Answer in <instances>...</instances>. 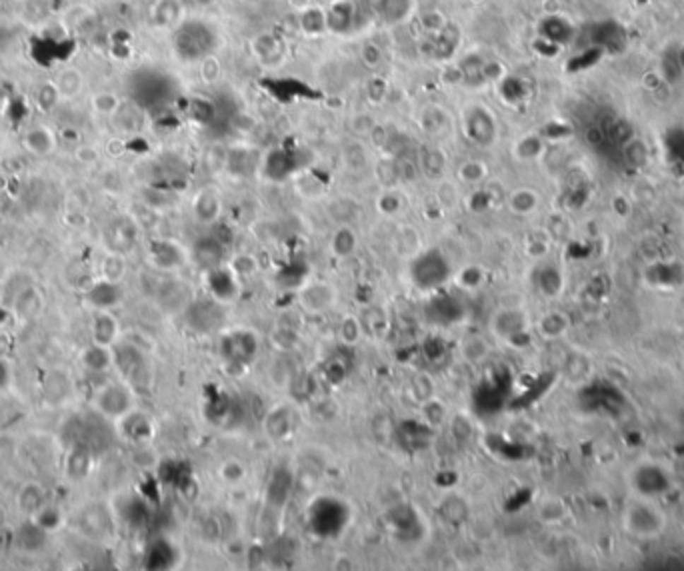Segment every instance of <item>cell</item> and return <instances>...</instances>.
I'll return each mask as SVG.
<instances>
[{
  "mask_svg": "<svg viewBox=\"0 0 684 571\" xmlns=\"http://www.w3.org/2000/svg\"><path fill=\"white\" fill-rule=\"evenodd\" d=\"M460 42H462V32L456 23H447L437 35L426 36V54L438 62H450L452 56L456 54Z\"/></svg>",
  "mask_w": 684,
  "mask_h": 571,
  "instance_id": "7",
  "label": "cell"
},
{
  "mask_svg": "<svg viewBox=\"0 0 684 571\" xmlns=\"http://www.w3.org/2000/svg\"><path fill=\"white\" fill-rule=\"evenodd\" d=\"M464 134L466 138L480 146V148H488L493 146L496 140V118L493 116V112L480 104H472L464 110Z\"/></svg>",
  "mask_w": 684,
  "mask_h": 571,
  "instance_id": "5",
  "label": "cell"
},
{
  "mask_svg": "<svg viewBox=\"0 0 684 571\" xmlns=\"http://www.w3.org/2000/svg\"><path fill=\"white\" fill-rule=\"evenodd\" d=\"M30 519H35L36 524L40 525L47 534H54V531H59L60 529V525L64 524V513L60 512L59 507L57 505H45L40 512L36 513L35 517H30Z\"/></svg>",
  "mask_w": 684,
  "mask_h": 571,
  "instance_id": "39",
  "label": "cell"
},
{
  "mask_svg": "<svg viewBox=\"0 0 684 571\" xmlns=\"http://www.w3.org/2000/svg\"><path fill=\"white\" fill-rule=\"evenodd\" d=\"M154 23L158 26H172L178 23L180 18V4L178 0H160L156 2L153 11Z\"/></svg>",
  "mask_w": 684,
  "mask_h": 571,
  "instance_id": "37",
  "label": "cell"
},
{
  "mask_svg": "<svg viewBox=\"0 0 684 571\" xmlns=\"http://www.w3.org/2000/svg\"><path fill=\"white\" fill-rule=\"evenodd\" d=\"M568 324L570 322H568L567 314H562V312H548V314H544L538 320L536 330H538V334L544 339H558L560 336L567 334Z\"/></svg>",
  "mask_w": 684,
  "mask_h": 571,
  "instance_id": "29",
  "label": "cell"
},
{
  "mask_svg": "<svg viewBox=\"0 0 684 571\" xmlns=\"http://www.w3.org/2000/svg\"><path fill=\"white\" fill-rule=\"evenodd\" d=\"M423 409H425L426 421L432 423V426H438L440 421L444 420V414H447L444 406L440 402H437V399H426L425 404H423Z\"/></svg>",
  "mask_w": 684,
  "mask_h": 571,
  "instance_id": "53",
  "label": "cell"
},
{
  "mask_svg": "<svg viewBox=\"0 0 684 571\" xmlns=\"http://www.w3.org/2000/svg\"><path fill=\"white\" fill-rule=\"evenodd\" d=\"M192 256L196 260V264H201L202 268L214 270L220 266L223 256H225V246L218 238L214 236H204L201 240H196V244L192 248Z\"/></svg>",
  "mask_w": 684,
  "mask_h": 571,
  "instance_id": "15",
  "label": "cell"
},
{
  "mask_svg": "<svg viewBox=\"0 0 684 571\" xmlns=\"http://www.w3.org/2000/svg\"><path fill=\"white\" fill-rule=\"evenodd\" d=\"M418 23H420V28H423V32H425L426 36H432V35H437L438 30H440L444 24L449 23V20L444 18V14H442L440 11L430 8V11H425L420 16H418Z\"/></svg>",
  "mask_w": 684,
  "mask_h": 571,
  "instance_id": "47",
  "label": "cell"
},
{
  "mask_svg": "<svg viewBox=\"0 0 684 571\" xmlns=\"http://www.w3.org/2000/svg\"><path fill=\"white\" fill-rule=\"evenodd\" d=\"M462 72V84L468 88H480L486 84L484 80V56L478 52H471L459 62Z\"/></svg>",
  "mask_w": 684,
  "mask_h": 571,
  "instance_id": "28",
  "label": "cell"
},
{
  "mask_svg": "<svg viewBox=\"0 0 684 571\" xmlns=\"http://www.w3.org/2000/svg\"><path fill=\"white\" fill-rule=\"evenodd\" d=\"M81 361L88 372L107 373L108 370L114 368V354H112V348L93 342L90 346H86L83 350Z\"/></svg>",
  "mask_w": 684,
  "mask_h": 571,
  "instance_id": "18",
  "label": "cell"
},
{
  "mask_svg": "<svg viewBox=\"0 0 684 571\" xmlns=\"http://www.w3.org/2000/svg\"><path fill=\"white\" fill-rule=\"evenodd\" d=\"M298 26L308 36L324 35L326 32V12L319 8V6H310L307 11L300 12Z\"/></svg>",
  "mask_w": 684,
  "mask_h": 571,
  "instance_id": "30",
  "label": "cell"
},
{
  "mask_svg": "<svg viewBox=\"0 0 684 571\" xmlns=\"http://www.w3.org/2000/svg\"><path fill=\"white\" fill-rule=\"evenodd\" d=\"M378 172V178H380V182L384 184V186H394V184H399V174H396V164H394V158L392 160H382V162L378 164V168H377Z\"/></svg>",
  "mask_w": 684,
  "mask_h": 571,
  "instance_id": "52",
  "label": "cell"
},
{
  "mask_svg": "<svg viewBox=\"0 0 684 571\" xmlns=\"http://www.w3.org/2000/svg\"><path fill=\"white\" fill-rule=\"evenodd\" d=\"M538 515L546 524H556L567 515V507L558 498H546L543 501V505H541V510H538Z\"/></svg>",
  "mask_w": 684,
  "mask_h": 571,
  "instance_id": "46",
  "label": "cell"
},
{
  "mask_svg": "<svg viewBox=\"0 0 684 571\" xmlns=\"http://www.w3.org/2000/svg\"><path fill=\"white\" fill-rule=\"evenodd\" d=\"M6 384H8V368H6L4 361L0 360V390Z\"/></svg>",
  "mask_w": 684,
  "mask_h": 571,
  "instance_id": "62",
  "label": "cell"
},
{
  "mask_svg": "<svg viewBox=\"0 0 684 571\" xmlns=\"http://www.w3.org/2000/svg\"><path fill=\"white\" fill-rule=\"evenodd\" d=\"M134 242H136V224L130 218L122 216V218H117V220L108 224L107 244L110 248V252L124 254L134 246Z\"/></svg>",
  "mask_w": 684,
  "mask_h": 571,
  "instance_id": "13",
  "label": "cell"
},
{
  "mask_svg": "<svg viewBox=\"0 0 684 571\" xmlns=\"http://www.w3.org/2000/svg\"><path fill=\"white\" fill-rule=\"evenodd\" d=\"M326 30L334 35H346L356 24V6L350 0H336L326 8Z\"/></svg>",
  "mask_w": 684,
  "mask_h": 571,
  "instance_id": "11",
  "label": "cell"
},
{
  "mask_svg": "<svg viewBox=\"0 0 684 571\" xmlns=\"http://www.w3.org/2000/svg\"><path fill=\"white\" fill-rule=\"evenodd\" d=\"M16 505L26 517H35L47 505V493L38 483H24L16 495Z\"/></svg>",
  "mask_w": 684,
  "mask_h": 571,
  "instance_id": "23",
  "label": "cell"
},
{
  "mask_svg": "<svg viewBox=\"0 0 684 571\" xmlns=\"http://www.w3.org/2000/svg\"><path fill=\"white\" fill-rule=\"evenodd\" d=\"M102 522H108V513L102 512L100 505H93L88 512H84L83 515V529L84 534L90 536H102L107 534V525H102Z\"/></svg>",
  "mask_w": 684,
  "mask_h": 571,
  "instance_id": "40",
  "label": "cell"
},
{
  "mask_svg": "<svg viewBox=\"0 0 684 571\" xmlns=\"http://www.w3.org/2000/svg\"><path fill=\"white\" fill-rule=\"evenodd\" d=\"M120 104H122V100L118 98L117 94L108 92V90H100V92L93 94V98H90L93 110L100 116H114Z\"/></svg>",
  "mask_w": 684,
  "mask_h": 571,
  "instance_id": "38",
  "label": "cell"
},
{
  "mask_svg": "<svg viewBox=\"0 0 684 571\" xmlns=\"http://www.w3.org/2000/svg\"><path fill=\"white\" fill-rule=\"evenodd\" d=\"M362 332L365 330H362V324H360V318H354V315H346L341 322V327H338V336L346 346L358 344Z\"/></svg>",
  "mask_w": 684,
  "mask_h": 571,
  "instance_id": "44",
  "label": "cell"
},
{
  "mask_svg": "<svg viewBox=\"0 0 684 571\" xmlns=\"http://www.w3.org/2000/svg\"><path fill=\"white\" fill-rule=\"evenodd\" d=\"M252 48H254L259 62L264 66H278L284 59V42L281 40V36L272 35V32L256 36Z\"/></svg>",
  "mask_w": 684,
  "mask_h": 571,
  "instance_id": "14",
  "label": "cell"
},
{
  "mask_svg": "<svg viewBox=\"0 0 684 571\" xmlns=\"http://www.w3.org/2000/svg\"><path fill=\"white\" fill-rule=\"evenodd\" d=\"M90 462H93V452L84 445H74L71 457H69V464H66L69 474L74 479H83L88 474Z\"/></svg>",
  "mask_w": 684,
  "mask_h": 571,
  "instance_id": "36",
  "label": "cell"
},
{
  "mask_svg": "<svg viewBox=\"0 0 684 571\" xmlns=\"http://www.w3.org/2000/svg\"><path fill=\"white\" fill-rule=\"evenodd\" d=\"M192 210H194V216L201 224H214L220 216L223 204H220V198H218V194L214 190H201L196 194V198H194Z\"/></svg>",
  "mask_w": 684,
  "mask_h": 571,
  "instance_id": "20",
  "label": "cell"
},
{
  "mask_svg": "<svg viewBox=\"0 0 684 571\" xmlns=\"http://www.w3.org/2000/svg\"><path fill=\"white\" fill-rule=\"evenodd\" d=\"M0 2H2V0H0Z\"/></svg>",
  "mask_w": 684,
  "mask_h": 571,
  "instance_id": "64",
  "label": "cell"
},
{
  "mask_svg": "<svg viewBox=\"0 0 684 571\" xmlns=\"http://www.w3.org/2000/svg\"><path fill=\"white\" fill-rule=\"evenodd\" d=\"M102 278L110 282H120L122 276L126 274V262L124 256L118 252H110L105 260H102Z\"/></svg>",
  "mask_w": 684,
  "mask_h": 571,
  "instance_id": "41",
  "label": "cell"
},
{
  "mask_svg": "<svg viewBox=\"0 0 684 571\" xmlns=\"http://www.w3.org/2000/svg\"><path fill=\"white\" fill-rule=\"evenodd\" d=\"M459 280L464 288H478V284L483 282V276H480L478 268H474V266H472V268H466L460 272Z\"/></svg>",
  "mask_w": 684,
  "mask_h": 571,
  "instance_id": "58",
  "label": "cell"
},
{
  "mask_svg": "<svg viewBox=\"0 0 684 571\" xmlns=\"http://www.w3.org/2000/svg\"><path fill=\"white\" fill-rule=\"evenodd\" d=\"M88 306H93L96 312H110L112 308H117L118 303L122 302L124 291L120 282H110V280H98L95 282L86 294H84Z\"/></svg>",
  "mask_w": 684,
  "mask_h": 571,
  "instance_id": "9",
  "label": "cell"
},
{
  "mask_svg": "<svg viewBox=\"0 0 684 571\" xmlns=\"http://www.w3.org/2000/svg\"><path fill=\"white\" fill-rule=\"evenodd\" d=\"M538 288L544 296H556L560 294V274L555 268H544L538 274Z\"/></svg>",
  "mask_w": 684,
  "mask_h": 571,
  "instance_id": "48",
  "label": "cell"
},
{
  "mask_svg": "<svg viewBox=\"0 0 684 571\" xmlns=\"http://www.w3.org/2000/svg\"><path fill=\"white\" fill-rule=\"evenodd\" d=\"M502 78H505V68H502V64H500L498 60L484 59V80H486V84L495 80H502Z\"/></svg>",
  "mask_w": 684,
  "mask_h": 571,
  "instance_id": "57",
  "label": "cell"
},
{
  "mask_svg": "<svg viewBox=\"0 0 684 571\" xmlns=\"http://www.w3.org/2000/svg\"><path fill=\"white\" fill-rule=\"evenodd\" d=\"M486 176H488V168L480 160H466L459 168V178L466 184H480Z\"/></svg>",
  "mask_w": 684,
  "mask_h": 571,
  "instance_id": "43",
  "label": "cell"
},
{
  "mask_svg": "<svg viewBox=\"0 0 684 571\" xmlns=\"http://www.w3.org/2000/svg\"><path fill=\"white\" fill-rule=\"evenodd\" d=\"M541 152H543V140L538 136H524L514 146V154L519 160H534L541 156Z\"/></svg>",
  "mask_w": 684,
  "mask_h": 571,
  "instance_id": "45",
  "label": "cell"
},
{
  "mask_svg": "<svg viewBox=\"0 0 684 571\" xmlns=\"http://www.w3.org/2000/svg\"><path fill=\"white\" fill-rule=\"evenodd\" d=\"M172 48L184 62H201L216 48V30L202 20H187L178 24L172 35Z\"/></svg>",
  "mask_w": 684,
  "mask_h": 571,
  "instance_id": "1",
  "label": "cell"
},
{
  "mask_svg": "<svg viewBox=\"0 0 684 571\" xmlns=\"http://www.w3.org/2000/svg\"><path fill=\"white\" fill-rule=\"evenodd\" d=\"M442 80L447 84H462V72L459 64H449L442 72Z\"/></svg>",
  "mask_w": 684,
  "mask_h": 571,
  "instance_id": "61",
  "label": "cell"
},
{
  "mask_svg": "<svg viewBox=\"0 0 684 571\" xmlns=\"http://www.w3.org/2000/svg\"><path fill=\"white\" fill-rule=\"evenodd\" d=\"M416 162H418V168H420V174H425L430 180H438L440 176L444 174V168H447V154L440 148L426 146V148L420 150Z\"/></svg>",
  "mask_w": 684,
  "mask_h": 571,
  "instance_id": "25",
  "label": "cell"
},
{
  "mask_svg": "<svg viewBox=\"0 0 684 571\" xmlns=\"http://www.w3.org/2000/svg\"><path fill=\"white\" fill-rule=\"evenodd\" d=\"M414 0H377L375 11L384 24L396 26L402 24L413 12Z\"/></svg>",
  "mask_w": 684,
  "mask_h": 571,
  "instance_id": "19",
  "label": "cell"
},
{
  "mask_svg": "<svg viewBox=\"0 0 684 571\" xmlns=\"http://www.w3.org/2000/svg\"><path fill=\"white\" fill-rule=\"evenodd\" d=\"M450 266L447 258L438 250H428L425 254L414 258L413 262V280L420 288H437L444 280H449Z\"/></svg>",
  "mask_w": 684,
  "mask_h": 571,
  "instance_id": "6",
  "label": "cell"
},
{
  "mask_svg": "<svg viewBox=\"0 0 684 571\" xmlns=\"http://www.w3.org/2000/svg\"><path fill=\"white\" fill-rule=\"evenodd\" d=\"M377 206H378V210L382 212V214H387V216H392V214H396V212L402 208V200H401V196L396 194V192H392V190H387V192H384V194H382V196L378 198Z\"/></svg>",
  "mask_w": 684,
  "mask_h": 571,
  "instance_id": "50",
  "label": "cell"
},
{
  "mask_svg": "<svg viewBox=\"0 0 684 571\" xmlns=\"http://www.w3.org/2000/svg\"><path fill=\"white\" fill-rule=\"evenodd\" d=\"M60 100H62V98H60L59 90H57V86H54V82L45 84V86L40 88V92H38V104H40L42 110H52L54 106L59 104Z\"/></svg>",
  "mask_w": 684,
  "mask_h": 571,
  "instance_id": "49",
  "label": "cell"
},
{
  "mask_svg": "<svg viewBox=\"0 0 684 571\" xmlns=\"http://www.w3.org/2000/svg\"><path fill=\"white\" fill-rule=\"evenodd\" d=\"M360 324H362V330H365L366 334H370L375 338H380L389 330V318H387V312L382 308L372 306V308H368L365 314H362Z\"/></svg>",
  "mask_w": 684,
  "mask_h": 571,
  "instance_id": "33",
  "label": "cell"
},
{
  "mask_svg": "<svg viewBox=\"0 0 684 571\" xmlns=\"http://www.w3.org/2000/svg\"><path fill=\"white\" fill-rule=\"evenodd\" d=\"M332 220L338 222L341 226H350L360 216V206L353 198H338L331 204Z\"/></svg>",
  "mask_w": 684,
  "mask_h": 571,
  "instance_id": "35",
  "label": "cell"
},
{
  "mask_svg": "<svg viewBox=\"0 0 684 571\" xmlns=\"http://www.w3.org/2000/svg\"><path fill=\"white\" fill-rule=\"evenodd\" d=\"M158 298L168 312H182V310H189L192 296H190V288L184 282L170 280L158 290Z\"/></svg>",
  "mask_w": 684,
  "mask_h": 571,
  "instance_id": "16",
  "label": "cell"
},
{
  "mask_svg": "<svg viewBox=\"0 0 684 571\" xmlns=\"http://www.w3.org/2000/svg\"><path fill=\"white\" fill-rule=\"evenodd\" d=\"M360 60L368 68H377L382 64V50L375 42H366L365 47L360 48Z\"/></svg>",
  "mask_w": 684,
  "mask_h": 571,
  "instance_id": "51",
  "label": "cell"
},
{
  "mask_svg": "<svg viewBox=\"0 0 684 571\" xmlns=\"http://www.w3.org/2000/svg\"><path fill=\"white\" fill-rule=\"evenodd\" d=\"M120 426H122L124 438H129L130 442L144 443L153 438V423L138 411H130L129 416H124L120 420Z\"/></svg>",
  "mask_w": 684,
  "mask_h": 571,
  "instance_id": "24",
  "label": "cell"
},
{
  "mask_svg": "<svg viewBox=\"0 0 684 571\" xmlns=\"http://www.w3.org/2000/svg\"><path fill=\"white\" fill-rule=\"evenodd\" d=\"M74 156H76V160H78L81 164H84V166H90V164H95L96 160H98V152H96L95 148H90V146H81V148H76Z\"/></svg>",
  "mask_w": 684,
  "mask_h": 571,
  "instance_id": "60",
  "label": "cell"
},
{
  "mask_svg": "<svg viewBox=\"0 0 684 571\" xmlns=\"http://www.w3.org/2000/svg\"><path fill=\"white\" fill-rule=\"evenodd\" d=\"M47 536H48L47 531H45L40 525L36 524L35 519H28V522H24V524L18 527L16 543H18V548L24 549V551L35 553V551H40V549L45 548V543H47Z\"/></svg>",
  "mask_w": 684,
  "mask_h": 571,
  "instance_id": "27",
  "label": "cell"
},
{
  "mask_svg": "<svg viewBox=\"0 0 684 571\" xmlns=\"http://www.w3.org/2000/svg\"><path fill=\"white\" fill-rule=\"evenodd\" d=\"M24 146L35 156H48L57 148V136L47 126H33L24 134Z\"/></svg>",
  "mask_w": 684,
  "mask_h": 571,
  "instance_id": "22",
  "label": "cell"
},
{
  "mask_svg": "<svg viewBox=\"0 0 684 571\" xmlns=\"http://www.w3.org/2000/svg\"><path fill=\"white\" fill-rule=\"evenodd\" d=\"M201 72H202V80L204 82L216 80V78H218V74H220V64H218V60L214 59L213 54H211V56H206V59H202Z\"/></svg>",
  "mask_w": 684,
  "mask_h": 571,
  "instance_id": "54",
  "label": "cell"
},
{
  "mask_svg": "<svg viewBox=\"0 0 684 571\" xmlns=\"http://www.w3.org/2000/svg\"><path fill=\"white\" fill-rule=\"evenodd\" d=\"M460 351H462L464 360L472 361V363H478V361H483L488 356V344H486V339L478 338V336H468V338L462 342Z\"/></svg>",
  "mask_w": 684,
  "mask_h": 571,
  "instance_id": "42",
  "label": "cell"
},
{
  "mask_svg": "<svg viewBox=\"0 0 684 571\" xmlns=\"http://www.w3.org/2000/svg\"><path fill=\"white\" fill-rule=\"evenodd\" d=\"M508 208L519 216L532 214L538 208V194L531 188H519L508 196Z\"/></svg>",
  "mask_w": 684,
  "mask_h": 571,
  "instance_id": "31",
  "label": "cell"
},
{
  "mask_svg": "<svg viewBox=\"0 0 684 571\" xmlns=\"http://www.w3.org/2000/svg\"><path fill=\"white\" fill-rule=\"evenodd\" d=\"M114 354V368L120 370L126 384H144L148 378V363L144 358V351L134 342H117L112 346Z\"/></svg>",
  "mask_w": 684,
  "mask_h": 571,
  "instance_id": "4",
  "label": "cell"
},
{
  "mask_svg": "<svg viewBox=\"0 0 684 571\" xmlns=\"http://www.w3.org/2000/svg\"><path fill=\"white\" fill-rule=\"evenodd\" d=\"M295 172V158L286 150H272L264 160V174L272 180H284Z\"/></svg>",
  "mask_w": 684,
  "mask_h": 571,
  "instance_id": "26",
  "label": "cell"
},
{
  "mask_svg": "<svg viewBox=\"0 0 684 571\" xmlns=\"http://www.w3.org/2000/svg\"><path fill=\"white\" fill-rule=\"evenodd\" d=\"M472 2H476V4H478V2H484V0H472Z\"/></svg>",
  "mask_w": 684,
  "mask_h": 571,
  "instance_id": "63",
  "label": "cell"
},
{
  "mask_svg": "<svg viewBox=\"0 0 684 571\" xmlns=\"http://www.w3.org/2000/svg\"><path fill=\"white\" fill-rule=\"evenodd\" d=\"M298 300L310 314H324L336 302V291L331 284H308L300 290Z\"/></svg>",
  "mask_w": 684,
  "mask_h": 571,
  "instance_id": "10",
  "label": "cell"
},
{
  "mask_svg": "<svg viewBox=\"0 0 684 571\" xmlns=\"http://www.w3.org/2000/svg\"><path fill=\"white\" fill-rule=\"evenodd\" d=\"M490 330L498 339L514 342L529 330V318L519 308H505L493 315Z\"/></svg>",
  "mask_w": 684,
  "mask_h": 571,
  "instance_id": "8",
  "label": "cell"
},
{
  "mask_svg": "<svg viewBox=\"0 0 684 571\" xmlns=\"http://www.w3.org/2000/svg\"><path fill=\"white\" fill-rule=\"evenodd\" d=\"M95 406L100 418L120 421L134 411V394L126 382H108L96 392Z\"/></svg>",
  "mask_w": 684,
  "mask_h": 571,
  "instance_id": "3",
  "label": "cell"
},
{
  "mask_svg": "<svg viewBox=\"0 0 684 571\" xmlns=\"http://www.w3.org/2000/svg\"><path fill=\"white\" fill-rule=\"evenodd\" d=\"M420 126L428 134L438 136V134H442L444 130L449 128V116L440 106H428V108H425V112L420 114Z\"/></svg>",
  "mask_w": 684,
  "mask_h": 571,
  "instance_id": "34",
  "label": "cell"
},
{
  "mask_svg": "<svg viewBox=\"0 0 684 571\" xmlns=\"http://www.w3.org/2000/svg\"><path fill=\"white\" fill-rule=\"evenodd\" d=\"M118 338H120V326L117 318L110 312H96L93 320V342L112 348L117 342H120Z\"/></svg>",
  "mask_w": 684,
  "mask_h": 571,
  "instance_id": "17",
  "label": "cell"
},
{
  "mask_svg": "<svg viewBox=\"0 0 684 571\" xmlns=\"http://www.w3.org/2000/svg\"><path fill=\"white\" fill-rule=\"evenodd\" d=\"M172 92L170 76L158 71H141L132 76V98L141 108H154L168 100Z\"/></svg>",
  "mask_w": 684,
  "mask_h": 571,
  "instance_id": "2",
  "label": "cell"
},
{
  "mask_svg": "<svg viewBox=\"0 0 684 571\" xmlns=\"http://www.w3.org/2000/svg\"><path fill=\"white\" fill-rule=\"evenodd\" d=\"M54 86L59 90L62 100H71L76 98L78 94L83 92L84 88V74L81 68L76 66H64L62 71L54 76Z\"/></svg>",
  "mask_w": 684,
  "mask_h": 571,
  "instance_id": "21",
  "label": "cell"
},
{
  "mask_svg": "<svg viewBox=\"0 0 684 571\" xmlns=\"http://www.w3.org/2000/svg\"><path fill=\"white\" fill-rule=\"evenodd\" d=\"M148 258H151L154 268L163 270V272H172L184 264V252L180 250L177 242H170V240L153 242L151 250H148Z\"/></svg>",
  "mask_w": 684,
  "mask_h": 571,
  "instance_id": "12",
  "label": "cell"
},
{
  "mask_svg": "<svg viewBox=\"0 0 684 571\" xmlns=\"http://www.w3.org/2000/svg\"><path fill=\"white\" fill-rule=\"evenodd\" d=\"M375 126H377L375 118L368 116V114H358L353 120V130L356 134H370L375 130Z\"/></svg>",
  "mask_w": 684,
  "mask_h": 571,
  "instance_id": "59",
  "label": "cell"
},
{
  "mask_svg": "<svg viewBox=\"0 0 684 571\" xmlns=\"http://www.w3.org/2000/svg\"><path fill=\"white\" fill-rule=\"evenodd\" d=\"M220 471H223V478L226 481H230V483H238V481H242V478H244V466L235 462V459L226 462Z\"/></svg>",
  "mask_w": 684,
  "mask_h": 571,
  "instance_id": "56",
  "label": "cell"
},
{
  "mask_svg": "<svg viewBox=\"0 0 684 571\" xmlns=\"http://www.w3.org/2000/svg\"><path fill=\"white\" fill-rule=\"evenodd\" d=\"M366 92H368V98H370L372 102H380V100H384V96H387V92H389L387 82L382 80V78H378V76L370 78L368 86H366Z\"/></svg>",
  "mask_w": 684,
  "mask_h": 571,
  "instance_id": "55",
  "label": "cell"
},
{
  "mask_svg": "<svg viewBox=\"0 0 684 571\" xmlns=\"http://www.w3.org/2000/svg\"><path fill=\"white\" fill-rule=\"evenodd\" d=\"M356 246H358V238L353 226H338V230L334 232L331 240L332 252L338 258H348L356 252Z\"/></svg>",
  "mask_w": 684,
  "mask_h": 571,
  "instance_id": "32",
  "label": "cell"
}]
</instances>
